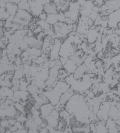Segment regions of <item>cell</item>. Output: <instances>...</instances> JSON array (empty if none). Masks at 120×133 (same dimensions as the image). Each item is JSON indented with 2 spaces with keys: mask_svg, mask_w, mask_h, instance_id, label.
Segmentation results:
<instances>
[{
  "mask_svg": "<svg viewBox=\"0 0 120 133\" xmlns=\"http://www.w3.org/2000/svg\"><path fill=\"white\" fill-rule=\"evenodd\" d=\"M50 1H29L31 14L34 17H38L43 12L44 5Z\"/></svg>",
  "mask_w": 120,
  "mask_h": 133,
  "instance_id": "1",
  "label": "cell"
},
{
  "mask_svg": "<svg viewBox=\"0 0 120 133\" xmlns=\"http://www.w3.org/2000/svg\"><path fill=\"white\" fill-rule=\"evenodd\" d=\"M111 105L110 102L106 101L101 103L99 109L96 114L98 120L105 122L108 120Z\"/></svg>",
  "mask_w": 120,
  "mask_h": 133,
  "instance_id": "2",
  "label": "cell"
},
{
  "mask_svg": "<svg viewBox=\"0 0 120 133\" xmlns=\"http://www.w3.org/2000/svg\"><path fill=\"white\" fill-rule=\"evenodd\" d=\"M120 22V9L114 11L109 16L108 27L109 28H117Z\"/></svg>",
  "mask_w": 120,
  "mask_h": 133,
  "instance_id": "3",
  "label": "cell"
},
{
  "mask_svg": "<svg viewBox=\"0 0 120 133\" xmlns=\"http://www.w3.org/2000/svg\"><path fill=\"white\" fill-rule=\"evenodd\" d=\"M54 109L55 107L50 103L42 105L39 109L41 114V117L45 119L50 115Z\"/></svg>",
  "mask_w": 120,
  "mask_h": 133,
  "instance_id": "4",
  "label": "cell"
},
{
  "mask_svg": "<svg viewBox=\"0 0 120 133\" xmlns=\"http://www.w3.org/2000/svg\"><path fill=\"white\" fill-rule=\"evenodd\" d=\"M58 6L54 1H50L48 3L45 4L43 7V12L47 15L58 14Z\"/></svg>",
  "mask_w": 120,
  "mask_h": 133,
  "instance_id": "5",
  "label": "cell"
},
{
  "mask_svg": "<svg viewBox=\"0 0 120 133\" xmlns=\"http://www.w3.org/2000/svg\"><path fill=\"white\" fill-rule=\"evenodd\" d=\"M99 34V33L98 32L96 29L94 30L89 29L88 33L87 34L88 43L92 44L95 43L97 41Z\"/></svg>",
  "mask_w": 120,
  "mask_h": 133,
  "instance_id": "6",
  "label": "cell"
},
{
  "mask_svg": "<svg viewBox=\"0 0 120 133\" xmlns=\"http://www.w3.org/2000/svg\"><path fill=\"white\" fill-rule=\"evenodd\" d=\"M78 66L74 62L69 59L67 63L63 65V68L65 69L69 75L74 74Z\"/></svg>",
  "mask_w": 120,
  "mask_h": 133,
  "instance_id": "7",
  "label": "cell"
},
{
  "mask_svg": "<svg viewBox=\"0 0 120 133\" xmlns=\"http://www.w3.org/2000/svg\"><path fill=\"white\" fill-rule=\"evenodd\" d=\"M95 123L96 125L95 133H108V130L106 125V122L99 120Z\"/></svg>",
  "mask_w": 120,
  "mask_h": 133,
  "instance_id": "8",
  "label": "cell"
},
{
  "mask_svg": "<svg viewBox=\"0 0 120 133\" xmlns=\"http://www.w3.org/2000/svg\"><path fill=\"white\" fill-rule=\"evenodd\" d=\"M6 9L10 15L15 16L18 10V6L10 1V3L6 4Z\"/></svg>",
  "mask_w": 120,
  "mask_h": 133,
  "instance_id": "9",
  "label": "cell"
},
{
  "mask_svg": "<svg viewBox=\"0 0 120 133\" xmlns=\"http://www.w3.org/2000/svg\"><path fill=\"white\" fill-rule=\"evenodd\" d=\"M58 14H51L47 15L46 20L45 21L50 24V25H55V23L58 22Z\"/></svg>",
  "mask_w": 120,
  "mask_h": 133,
  "instance_id": "10",
  "label": "cell"
},
{
  "mask_svg": "<svg viewBox=\"0 0 120 133\" xmlns=\"http://www.w3.org/2000/svg\"><path fill=\"white\" fill-rule=\"evenodd\" d=\"M18 6V9L22 10H26V11L30 12V13H31L30 5L29 4L28 1H20Z\"/></svg>",
  "mask_w": 120,
  "mask_h": 133,
  "instance_id": "11",
  "label": "cell"
},
{
  "mask_svg": "<svg viewBox=\"0 0 120 133\" xmlns=\"http://www.w3.org/2000/svg\"><path fill=\"white\" fill-rule=\"evenodd\" d=\"M1 20H6L9 18L10 15L7 12L6 8H1L0 10Z\"/></svg>",
  "mask_w": 120,
  "mask_h": 133,
  "instance_id": "12",
  "label": "cell"
},
{
  "mask_svg": "<svg viewBox=\"0 0 120 133\" xmlns=\"http://www.w3.org/2000/svg\"><path fill=\"white\" fill-rule=\"evenodd\" d=\"M37 23L38 26L42 27L43 31L50 29L51 26V25H50V24L47 23L45 21H44V20H40L38 22H37Z\"/></svg>",
  "mask_w": 120,
  "mask_h": 133,
  "instance_id": "13",
  "label": "cell"
},
{
  "mask_svg": "<svg viewBox=\"0 0 120 133\" xmlns=\"http://www.w3.org/2000/svg\"><path fill=\"white\" fill-rule=\"evenodd\" d=\"M23 68L20 69L19 70H16L15 72V74L14 75V79H21L23 77H24V75L23 72Z\"/></svg>",
  "mask_w": 120,
  "mask_h": 133,
  "instance_id": "14",
  "label": "cell"
},
{
  "mask_svg": "<svg viewBox=\"0 0 120 133\" xmlns=\"http://www.w3.org/2000/svg\"><path fill=\"white\" fill-rule=\"evenodd\" d=\"M17 56H18L17 55H15L14 54H7V57H8L11 63H15V62Z\"/></svg>",
  "mask_w": 120,
  "mask_h": 133,
  "instance_id": "15",
  "label": "cell"
},
{
  "mask_svg": "<svg viewBox=\"0 0 120 133\" xmlns=\"http://www.w3.org/2000/svg\"><path fill=\"white\" fill-rule=\"evenodd\" d=\"M103 62L101 59H97L95 62V65L96 68H103Z\"/></svg>",
  "mask_w": 120,
  "mask_h": 133,
  "instance_id": "16",
  "label": "cell"
},
{
  "mask_svg": "<svg viewBox=\"0 0 120 133\" xmlns=\"http://www.w3.org/2000/svg\"><path fill=\"white\" fill-rule=\"evenodd\" d=\"M98 16V13H97L96 12L94 11H92L91 13L90 14V15L89 16V18L91 19L92 20L95 21L96 19L97 18V17Z\"/></svg>",
  "mask_w": 120,
  "mask_h": 133,
  "instance_id": "17",
  "label": "cell"
},
{
  "mask_svg": "<svg viewBox=\"0 0 120 133\" xmlns=\"http://www.w3.org/2000/svg\"><path fill=\"white\" fill-rule=\"evenodd\" d=\"M43 30L42 28V27H40L39 26H38L37 27V28H36L35 30H34V31H33V32H34V36L35 37L37 35H38V34L41 33V32H43Z\"/></svg>",
  "mask_w": 120,
  "mask_h": 133,
  "instance_id": "18",
  "label": "cell"
},
{
  "mask_svg": "<svg viewBox=\"0 0 120 133\" xmlns=\"http://www.w3.org/2000/svg\"><path fill=\"white\" fill-rule=\"evenodd\" d=\"M47 17V15L44 12L41 14H40L38 16V18L40 20H44V21L46 20Z\"/></svg>",
  "mask_w": 120,
  "mask_h": 133,
  "instance_id": "19",
  "label": "cell"
},
{
  "mask_svg": "<svg viewBox=\"0 0 120 133\" xmlns=\"http://www.w3.org/2000/svg\"><path fill=\"white\" fill-rule=\"evenodd\" d=\"M6 21L5 20H1L0 22V25H1V28H4L5 27Z\"/></svg>",
  "mask_w": 120,
  "mask_h": 133,
  "instance_id": "20",
  "label": "cell"
},
{
  "mask_svg": "<svg viewBox=\"0 0 120 133\" xmlns=\"http://www.w3.org/2000/svg\"><path fill=\"white\" fill-rule=\"evenodd\" d=\"M117 27L118 28V29H117L116 30V33H117L118 35H120V22L118 23Z\"/></svg>",
  "mask_w": 120,
  "mask_h": 133,
  "instance_id": "21",
  "label": "cell"
},
{
  "mask_svg": "<svg viewBox=\"0 0 120 133\" xmlns=\"http://www.w3.org/2000/svg\"><path fill=\"white\" fill-rule=\"evenodd\" d=\"M118 133H120V131Z\"/></svg>",
  "mask_w": 120,
  "mask_h": 133,
  "instance_id": "22",
  "label": "cell"
},
{
  "mask_svg": "<svg viewBox=\"0 0 120 133\" xmlns=\"http://www.w3.org/2000/svg\"><path fill=\"white\" fill-rule=\"evenodd\" d=\"M119 103H120V102H119Z\"/></svg>",
  "mask_w": 120,
  "mask_h": 133,
  "instance_id": "23",
  "label": "cell"
}]
</instances>
